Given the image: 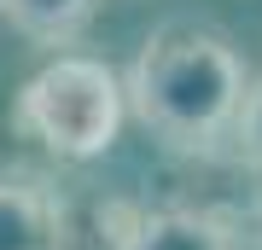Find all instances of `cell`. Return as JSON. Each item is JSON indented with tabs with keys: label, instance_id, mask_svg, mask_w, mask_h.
Returning a JSON list of instances; mask_svg holds the SVG:
<instances>
[{
	"label": "cell",
	"instance_id": "3957f363",
	"mask_svg": "<svg viewBox=\"0 0 262 250\" xmlns=\"http://www.w3.org/2000/svg\"><path fill=\"white\" fill-rule=\"evenodd\" d=\"M0 250H70L64 210L41 180L0 175Z\"/></svg>",
	"mask_w": 262,
	"mask_h": 250
},
{
	"label": "cell",
	"instance_id": "5b68a950",
	"mask_svg": "<svg viewBox=\"0 0 262 250\" xmlns=\"http://www.w3.org/2000/svg\"><path fill=\"white\" fill-rule=\"evenodd\" d=\"M134 250H233V239L204 210H151L134 227Z\"/></svg>",
	"mask_w": 262,
	"mask_h": 250
},
{
	"label": "cell",
	"instance_id": "8992f818",
	"mask_svg": "<svg viewBox=\"0 0 262 250\" xmlns=\"http://www.w3.org/2000/svg\"><path fill=\"white\" fill-rule=\"evenodd\" d=\"M233 140H239V151H245L251 163H262V82L245 87L239 117H233Z\"/></svg>",
	"mask_w": 262,
	"mask_h": 250
},
{
	"label": "cell",
	"instance_id": "277c9868",
	"mask_svg": "<svg viewBox=\"0 0 262 250\" xmlns=\"http://www.w3.org/2000/svg\"><path fill=\"white\" fill-rule=\"evenodd\" d=\"M94 6L99 0H0L6 24L18 35H29L35 47H70L94 24Z\"/></svg>",
	"mask_w": 262,
	"mask_h": 250
},
{
	"label": "cell",
	"instance_id": "7a4b0ae2",
	"mask_svg": "<svg viewBox=\"0 0 262 250\" xmlns=\"http://www.w3.org/2000/svg\"><path fill=\"white\" fill-rule=\"evenodd\" d=\"M122 117H128L122 76L99 58H76V53L35 70L18 87V105H12V122L29 140H41L53 157H70V163L111 151Z\"/></svg>",
	"mask_w": 262,
	"mask_h": 250
},
{
	"label": "cell",
	"instance_id": "6da1fadb",
	"mask_svg": "<svg viewBox=\"0 0 262 250\" xmlns=\"http://www.w3.org/2000/svg\"><path fill=\"white\" fill-rule=\"evenodd\" d=\"M245 87L251 76L239 47L204 24H163L122 76L128 111L169 151H210L222 134H233Z\"/></svg>",
	"mask_w": 262,
	"mask_h": 250
}]
</instances>
